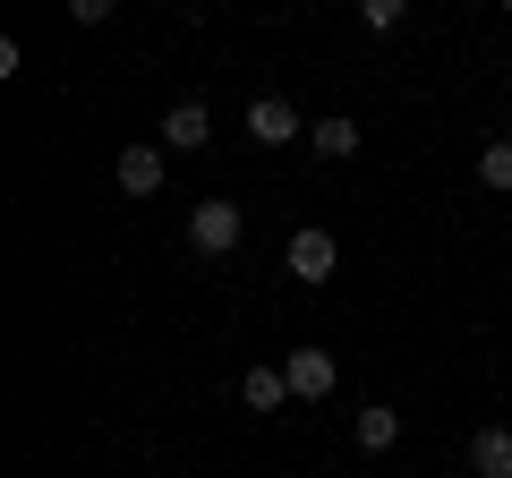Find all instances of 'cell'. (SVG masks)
<instances>
[{
	"mask_svg": "<svg viewBox=\"0 0 512 478\" xmlns=\"http://www.w3.org/2000/svg\"><path fill=\"white\" fill-rule=\"evenodd\" d=\"M239 231H248V214H239L231 197H197L188 205V248H197V257H231Z\"/></svg>",
	"mask_w": 512,
	"mask_h": 478,
	"instance_id": "obj_1",
	"label": "cell"
},
{
	"mask_svg": "<svg viewBox=\"0 0 512 478\" xmlns=\"http://www.w3.org/2000/svg\"><path fill=\"white\" fill-rule=\"evenodd\" d=\"M282 265H291V282H333V265H342V248H333V231H291V248H282Z\"/></svg>",
	"mask_w": 512,
	"mask_h": 478,
	"instance_id": "obj_2",
	"label": "cell"
},
{
	"mask_svg": "<svg viewBox=\"0 0 512 478\" xmlns=\"http://www.w3.org/2000/svg\"><path fill=\"white\" fill-rule=\"evenodd\" d=\"M282 376H291V402H325V393H333V350L325 342H299L291 359H282Z\"/></svg>",
	"mask_w": 512,
	"mask_h": 478,
	"instance_id": "obj_3",
	"label": "cell"
},
{
	"mask_svg": "<svg viewBox=\"0 0 512 478\" xmlns=\"http://www.w3.org/2000/svg\"><path fill=\"white\" fill-rule=\"evenodd\" d=\"M248 137H256V146H291V137H299V111L282 103V94H256V103H248Z\"/></svg>",
	"mask_w": 512,
	"mask_h": 478,
	"instance_id": "obj_4",
	"label": "cell"
},
{
	"mask_svg": "<svg viewBox=\"0 0 512 478\" xmlns=\"http://www.w3.org/2000/svg\"><path fill=\"white\" fill-rule=\"evenodd\" d=\"M205 137H214V120H205V103H197V94L163 111V146H171V154H197Z\"/></svg>",
	"mask_w": 512,
	"mask_h": 478,
	"instance_id": "obj_5",
	"label": "cell"
},
{
	"mask_svg": "<svg viewBox=\"0 0 512 478\" xmlns=\"http://www.w3.org/2000/svg\"><path fill=\"white\" fill-rule=\"evenodd\" d=\"M350 436H359V453H393V444H402V410H393V402H367L359 419H350Z\"/></svg>",
	"mask_w": 512,
	"mask_h": 478,
	"instance_id": "obj_6",
	"label": "cell"
},
{
	"mask_svg": "<svg viewBox=\"0 0 512 478\" xmlns=\"http://www.w3.org/2000/svg\"><path fill=\"white\" fill-rule=\"evenodd\" d=\"M163 188V146H120V197H154Z\"/></svg>",
	"mask_w": 512,
	"mask_h": 478,
	"instance_id": "obj_7",
	"label": "cell"
},
{
	"mask_svg": "<svg viewBox=\"0 0 512 478\" xmlns=\"http://www.w3.org/2000/svg\"><path fill=\"white\" fill-rule=\"evenodd\" d=\"M470 470H478V478H512V427H478Z\"/></svg>",
	"mask_w": 512,
	"mask_h": 478,
	"instance_id": "obj_8",
	"label": "cell"
},
{
	"mask_svg": "<svg viewBox=\"0 0 512 478\" xmlns=\"http://www.w3.org/2000/svg\"><path fill=\"white\" fill-rule=\"evenodd\" d=\"M239 402H248V410H282V402H291V376H282V368H248V376H239Z\"/></svg>",
	"mask_w": 512,
	"mask_h": 478,
	"instance_id": "obj_9",
	"label": "cell"
},
{
	"mask_svg": "<svg viewBox=\"0 0 512 478\" xmlns=\"http://www.w3.org/2000/svg\"><path fill=\"white\" fill-rule=\"evenodd\" d=\"M308 146L325 154V163H342V154H359V120H342V111H333V120H316V129H308Z\"/></svg>",
	"mask_w": 512,
	"mask_h": 478,
	"instance_id": "obj_10",
	"label": "cell"
},
{
	"mask_svg": "<svg viewBox=\"0 0 512 478\" xmlns=\"http://www.w3.org/2000/svg\"><path fill=\"white\" fill-rule=\"evenodd\" d=\"M478 180H487V188H512V137H487V146H478Z\"/></svg>",
	"mask_w": 512,
	"mask_h": 478,
	"instance_id": "obj_11",
	"label": "cell"
},
{
	"mask_svg": "<svg viewBox=\"0 0 512 478\" xmlns=\"http://www.w3.org/2000/svg\"><path fill=\"white\" fill-rule=\"evenodd\" d=\"M402 18H410L402 0H367V9H359V26H367V35H393V26H402Z\"/></svg>",
	"mask_w": 512,
	"mask_h": 478,
	"instance_id": "obj_12",
	"label": "cell"
}]
</instances>
